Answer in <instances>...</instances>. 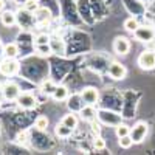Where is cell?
I'll use <instances>...</instances> for the list:
<instances>
[{"label":"cell","instance_id":"6da1fadb","mask_svg":"<svg viewBox=\"0 0 155 155\" xmlns=\"http://www.w3.org/2000/svg\"><path fill=\"white\" fill-rule=\"evenodd\" d=\"M17 23L22 27V30H31L36 27V20H34V12L27 9V8H20L17 12Z\"/></svg>","mask_w":155,"mask_h":155},{"label":"cell","instance_id":"7a4b0ae2","mask_svg":"<svg viewBox=\"0 0 155 155\" xmlns=\"http://www.w3.org/2000/svg\"><path fill=\"white\" fill-rule=\"evenodd\" d=\"M132 34L135 36L137 41L143 42V44H150L155 39V30L152 25H140Z\"/></svg>","mask_w":155,"mask_h":155},{"label":"cell","instance_id":"3957f363","mask_svg":"<svg viewBox=\"0 0 155 155\" xmlns=\"http://www.w3.org/2000/svg\"><path fill=\"white\" fill-rule=\"evenodd\" d=\"M138 67L141 70L150 71L155 68V51L153 50H144L143 53H140L138 56Z\"/></svg>","mask_w":155,"mask_h":155},{"label":"cell","instance_id":"277c9868","mask_svg":"<svg viewBox=\"0 0 155 155\" xmlns=\"http://www.w3.org/2000/svg\"><path fill=\"white\" fill-rule=\"evenodd\" d=\"M149 132V126L144 123V121H140L137 123L134 127H130V137L134 140V144H140V143H143L146 135Z\"/></svg>","mask_w":155,"mask_h":155},{"label":"cell","instance_id":"5b68a950","mask_svg":"<svg viewBox=\"0 0 155 155\" xmlns=\"http://www.w3.org/2000/svg\"><path fill=\"white\" fill-rule=\"evenodd\" d=\"M19 71V62L16 59L11 58H5L2 62H0V74H3L6 78L14 76Z\"/></svg>","mask_w":155,"mask_h":155},{"label":"cell","instance_id":"8992f818","mask_svg":"<svg viewBox=\"0 0 155 155\" xmlns=\"http://www.w3.org/2000/svg\"><path fill=\"white\" fill-rule=\"evenodd\" d=\"M98 120L102 124H109V126H118L121 123V115L110 112V110H98Z\"/></svg>","mask_w":155,"mask_h":155},{"label":"cell","instance_id":"52a82bcc","mask_svg":"<svg viewBox=\"0 0 155 155\" xmlns=\"http://www.w3.org/2000/svg\"><path fill=\"white\" fill-rule=\"evenodd\" d=\"M123 3H124V8L135 17L146 14V6H144L143 2H140V0H123Z\"/></svg>","mask_w":155,"mask_h":155},{"label":"cell","instance_id":"ba28073f","mask_svg":"<svg viewBox=\"0 0 155 155\" xmlns=\"http://www.w3.org/2000/svg\"><path fill=\"white\" fill-rule=\"evenodd\" d=\"M2 93H3L5 99H8V101H16V99L19 98V95L22 93V90H20V87H19L16 82L8 81V82L2 87Z\"/></svg>","mask_w":155,"mask_h":155},{"label":"cell","instance_id":"9c48e42d","mask_svg":"<svg viewBox=\"0 0 155 155\" xmlns=\"http://www.w3.org/2000/svg\"><path fill=\"white\" fill-rule=\"evenodd\" d=\"M107 71H109L110 78L115 79V81H123L124 78L127 76V68L123 65L121 62H112L109 65V68H107Z\"/></svg>","mask_w":155,"mask_h":155},{"label":"cell","instance_id":"30bf717a","mask_svg":"<svg viewBox=\"0 0 155 155\" xmlns=\"http://www.w3.org/2000/svg\"><path fill=\"white\" fill-rule=\"evenodd\" d=\"M53 16H51L50 9L47 8H37L34 11V20H36V27H47L51 22Z\"/></svg>","mask_w":155,"mask_h":155},{"label":"cell","instance_id":"8fae6325","mask_svg":"<svg viewBox=\"0 0 155 155\" xmlns=\"http://www.w3.org/2000/svg\"><path fill=\"white\" fill-rule=\"evenodd\" d=\"M16 101H17L19 107L23 109V110H31V109H34L37 106V99L31 93H20Z\"/></svg>","mask_w":155,"mask_h":155},{"label":"cell","instance_id":"7c38bea8","mask_svg":"<svg viewBox=\"0 0 155 155\" xmlns=\"http://www.w3.org/2000/svg\"><path fill=\"white\" fill-rule=\"evenodd\" d=\"M129 50H130V42H129V39L124 37V36H118L113 41V51L116 54H121V56H126L129 53Z\"/></svg>","mask_w":155,"mask_h":155},{"label":"cell","instance_id":"4fadbf2b","mask_svg":"<svg viewBox=\"0 0 155 155\" xmlns=\"http://www.w3.org/2000/svg\"><path fill=\"white\" fill-rule=\"evenodd\" d=\"M67 106H68L70 112H73V113H79V112L82 110V107L85 106V102H84L81 93H74V95H71V96L67 98Z\"/></svg>","mask_w":155,"mask_h":155},{"label":"cell","instance_id":"5bb4252c","mask_svg":"<svg viewBox=\"0 0 155 155\" xmlns=\"http://www.w3.org/2000/svg\"><path fill=\"white\" fill-rule=\"evenodd\" d=\"M81 96L84 99L85 104L88 106H96L98 104V99H99V95H98V90L95 87H87L81 92Z\"/></svg>","mask_w":155,"mask_h":155},{"label":"cell","instance_id":"9a60e30c","mask_svg":"<svg viewBox=\"0 0 155 155\" xmlns=\"http://www.w3.org/2000/svg\"><path fill=\"white\" fill-rule=\"evenodd\" d=\"M79 115H81V118L84 121H88V123H92V121H95L98 118V112H96L95 106H88V104H85L82 107V110L79 112Z\"/></svg>","mask_w":155,"mask_h":155},{"label":"cell","instance_id":"2e32d148","mask_svg":"<svg viewBox=\"0 0 155 155\" xmlns=\"http://www.w3.org/2000/svg\"><path fill=\"white\" fill-rule=\"evenodd\" d=\"M0 22H2L3 27H12V25L17 23V16L14 11H2L0 12Z\"/></svg>","mask_w":155,"mask_h":155},{"label":"cell","instance_id":"e0dca14e","mask_svg":"<svg viewBox=\"0 0 155 155\" xmlns=\"http://www.w3.org/2000/svg\"><path fill=\"white\" fill-rule=\"evenodd\" d=\"M19 54H20V50H19V45H17V44L11 42V44H6V45H5V53H3L5 58L16 59Z\"/></svg>","mask_w":155,"mask_h":155},{"label":"cell","instance_id":"ac0fdd59","mask_svg":"<svg viewBox=\"0 0 155 155\" xmlns=\"http://www.w3.org/2000/svg\"><path fill=\"white\" fill-rule=\"evenodd\" d=\"M51 96H53L56 101H65L68 98V90L64 85H56V88H54V92L51 93Z\"/></svg>","mask_w":155,"mask_h":155},{"label":"cell","instance_id":"d6986e66","mask_svg":"<svg viewBox=\"0 0 155 155\" xmlns=\"http://www.w3.org/2000/svg\"><path fill=\"white\" fill-rule=\"evenodd\" d=\"M50 45H51L53 53H56V54H64V53H65V45H64V42L61 41V39H58V37L51 39Z\"/></svg>","mask_w":155,"mask_h":155},{"label":"cell","instance_id":"ffe728a7","mask_svg":"<svg viewBox=\"0 0 155 155\" xmlns=\"http://www.w3.org/2000/svg\"><path fill=\"white\" fill-rule=\"evenodd\" d=\"M54 132H56V135H58L59 138H68V137L73 134V129L61 123V124H58V126H56Z\"/></svg>","mask_w":155,"mask_h":155},{"label":"cell","instance_id":"44dd1931","mask_svg":"<svg viewBox=\"0 0 155 155\" xmlns=\"http://www.w3.org/2000/svg\"><path fill=\"white\" fill-rule=\"evenodd\" d=\"M138 27H140V22H138V19H137L135 16L127 17V19L124 20V30L129 31V33H134Z\"/></svg>","mask_w":155,"mask_h":155},{"label":"cell","instance_id":"7402d4cb","mask_svg":"<svg viewBox=\"0 0 155 155\" xmlns=\"http://www.w3.org/2000/svg\"><path fill=\"white\" fill-rule=\"evenodd\" d=\"M61 123H62V124H65V126H68V127H71L73 130H74V129L78 127V118H76V115H74L73 112L64 116Z\"/></svg>","mask_w":155,"mask_h":155},{"label":"cell","instance_id":"603a6c76","mask_svg":"<svg viewBox=\"0 0 155 155\" xmlns=\"http://www.w3.org/2000/svg\"><path fill=\"white\" fill-rule=\"evenodd\" d=\"M34 127L41 132H45L47 127H48V118L47 116H37L36 121H34Z\"/></svg>","mask_w":155,"mask_h":155},{"label":"cell","instance_id":"cb8c5ba5","mask_svg":"<svg viewBox=\"0 0 155 155\" xmlns=\"http://www.w3.org/2000/svg\"><path fill=\"white\" fill-rule=\"evenodd\" d=\"M115 134H116L118 138H121L124 135H129V134H130V127H129L127 124H124V123H120L118 126L115 127Z\"/></svg>","mask_w":155,"mask_h":155},{"label":"cell","instance_id":"d4e9b609","mask_svg":"<svg viewBox=\"0 0 155 155\" xmlns=\"http://www.w3.org/2000/svg\"><path fill=\"white\" fill-rule=\"evenodd\" d=\"M118 144H120L121 149H129V147H132L134 140H132L130 134H129V135H124V137H121V138H118Z\"/></svg>","mask_w":155,"mask_h":155},{"label":"cell","instance_id":"484cf974","mask_svg":"<svg viewBox=\"0 0 155 155\" xmlns=\"http://www.w3.org/2000/svg\"><path fill=\"white\" fill-rule=\"evenodd\" d=\"M50 41H51V37L47 33H39L34 37V45H45V44H50Z\"/></svg>","mask_w":155,"mask_h":155},{"label":"cell","instance_id":"4316f807","mask_svg":"<svg viewBox=\"0 0 155 155\" xmlns=\"http://www.w3.org/2000/svg\"><path fill=\"white\" fill-rule=\"evenodd\" d=\"M34 47H36V51H37V53L42 54V56L53 53V50H51V45H50V44H45V45H34Z\"/></svg>","mask_w":155,"mask_h":155},{"label":"cell","instance_id":"83f0119b","mask_svg":"<svg viewBox=\"0 0 155 155\" xmlns=\"http://www.w3.org/2000/svg\"><path fill=\"white\" fill-rule=\"evenodd\" d=\"M93 146H95V149L96 150H102L106 147V141L102 140L101 137H95V141H93Z\"/></svg>","mask_w":155,"mask_h":155},{"label":"cell","instance_id":"f1b7e54d","mask_svg":"<svg viewBox=\"0 0 155 155\" xmlns=\"http://www.w3.org/2000/svg\"><path fill=\"white\" fill-rule=\"evenodd\" d=\"M23 8H27V9H30V11L34 12V11L39 8V5H37L36 0H27V2H25V5H23Z\"/></svg>","mask_w":155,"mask_h":155},{"label":"cell","instance_id":"f546056e","mask_svg":"<svg viewBox=\"0 0 155 155\" xmlns=\"http://www.w3.org/2000/svg\"><path fill=\"white\" fill-rule=\"evenodd\" d=\"M90 127H92V132H93V135H95V137H99V134H101V126L96 123V120L90 123Z\"/></svg>","mask_w":155,"mask_h":155},{"label":"cell","instance_id":"4dcf8cb0","mask_svg":"<svg viewBox=\"0 0 155 155\" xmlns=\"http://www.w3.org/2000/svg\"><path fill=\"white\" fill-rule=\"evenodd\" d=\"M146 14H149V16H155V0L152 2V5H150L149 8H146Z\"/></svg>","mask_w":155,"mask_h":155},{"label":"cell","instance_id":"1f68e13d","mask_svg":"<svg viewBox=\"0 0 155 155\" xmlns=\"http://www.w3.org/2000/svg\"><path fill=\"white\" fill-rule=\"evenodd\" d=\"M3 53H5V45L2 44V41H0V56H3Z\"/></svg>","mask_w":155,"mask_h":155},{"label":"cell","instance_id":"d6a6232c","mask_svg":"<svg viewBox=\"0 0 155 155\" xmlns=\"http://www.w3.org/2000/svg\"><path fill=\"white\" fill-rule=\"evenodd\" d=\"M2 11H5V2H3V0H0V12H2Z\"/></svg>","mask_w":155,"mask_h":155},{"label":"cell","instance_id":"836d02e7","mask_svg":"<svg viewBox=\"0 0 155 155\" xmlns=\"http://www.w3.org/2000/svg\"><path fill=\"white\" fill-rule=\"evenodd\" d=\"M140 2H143V3H147V2H150V0H140Z\"/></svg>","mask_w":155,"mask_h":155}]
</instances>
